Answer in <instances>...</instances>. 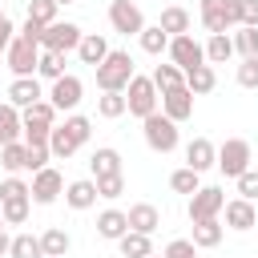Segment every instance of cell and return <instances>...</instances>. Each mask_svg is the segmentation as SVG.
Wrapping results in <instances>:
<instances>
[{
    "label": "cell",
    "mask_w": 258,
    "mask_h": 258,
    "mask_svg": "<svg viewBox=\"0 0 258 258\" xmlns=\"http://www.w3.org/2000/svg\"><path fill=\"white\" fill-rule=\"evenodd\" d=\"M89 133H93V121L81 117V113H73V117H64V125H52V133H48V153H52L56 161H69V157L89 141Z\"/></svg>",
    "instance_id": "obj_1"
},
{
    "label": "cell",
    "mask_w": 258,
    "mask_h": 258,
    "mask_svg": "<svg viewBox=\"0 0 258 258\" xmlns=\"http://www.w3.org/2000/svg\"><path fill=\"white\" fill-rule=\"evenodd\" d=\"M129 81H133V56L125 48H109V56L97 64V89L101 93H125Z\"/></svg>",
    "instance_id": "obj_2"
},
{
    "label": "cell",
    "mask_w": 258,
    "mask_h": 258,
    "mask_svg": "<svg viewBox=\"0 0 258 258\" xmlns=\"http://www.w3.org/2000/svg\"><path fill=\"white\" fill-rule=\"evenodd\" d=\"M198 12L210 36L226 28H242V0H198Z\"/></svg>",
    "instance_id": "obj_3"
},
{
    "label": "cell",
    "mask_w": 258,
    "mask_h": 258,
    "mask_svg": "<svg viewBox=\"0 0 258 258\" xmlns=\"http://www.w3.org/2000/svg\"><path fill=\"white\" fill-rule=\"evenodd\" d=\"M157 89H153V81L149 77H137L133 73V81L125 85V113H133V117H149V113H157Z\"/></svg>",
    "instance_id": "obj_4"
},
{
    "label": "cell",
    "mask_w": 258,
    "mask_h": 258,
    "mask_svg": "<svg viewBox=\"0 0 258 258\" xmlns=\"http://www.w3.org/2000/svg\"><path fill=\"white\" fill-rule=\"evenodd\" d=\"M141 133H145V145L153 153H173L177 149V125L165 117V113H149L141 121Z\"/></svg>",
    "instance_id": "obj_5"
},
{
    "label": "cell",
    "mask_w": 258,
    "mask_h": 258,
    "mask_svg": "<svg viewBox=\"0 0 258 258\" xmlns=\"http://www.w3.org/2000/svg\"><path fill=\"white\" fill-rule=\"evenodd\" d=\"M81 24H73V20H52L44 32H40V48L44 52H77V44H81Z\"/></svg>",
    "instance_id": "obj_6"
},
{
    "label": "cell",
    "mask_w": 258,
    "mask_h": 258,
    "mask_svg": "<svg viewBox=\"0 0 258 258\" xmlns=\"http://www.w3.org/2000/svg\"><path fill=\"white\" fill-rule=\"evenodd\" d=\"M226 177H238V173H246L250 169V141L246 137H226L222 145H218V161H214Z\"/></svg>",
    "instance_id": "obj_7"
},
{
    "label": "cell",
    "mask_w": 258,
    "mask_h": 258,
    "mask_svg": "<svg viewBox=\"0 0 258 258\" xmlns=\"http://www.w3.org/2000/svg\"><path fill=\"white\" fill-rule=\"evenodd\" d=\"M36 60H40V44H32V40H24V36H16V40L8 44V52H4V64H8L16 77H36Z\"/></svg>",
    "instance_id": "obj_8"
},
{
    "label": "cell",
    "mask_w": 258,
    "mask_h": 258,
    "mask_svg": "<svg viewBox=\"0 0 258 258\" xmlns=\"http://www.w3.org/2000/svg\"><path fill=\"white\" fill-rule=\"evenodd\" d=\"M109 24H113V32H121V36H137V32L145 28V16H141V8H137L133 0H113V4H109Z\"/></svg>",
    "instance_id": "obj_9"
},
{
    "label": "cell",
    "mask_w": 258,
    "mask_h": 258,
    "mask_svg": "<svg viewBox=\"0 0 258 258\" xmlns=\"http://www.w3.org/2000/svg\"><path fill=\"white\" fill-rule=\"evenodd\" d=\"M165 52H169V60H173V64H177L181 73H189V69L206 64V48H202V44H198V40H194L189 32H185V36H173Z\"/></svg>",
    "instance_id": "obj_10"
},
{
    "label": "cell",
    "mask_w": 258,
    "mask_h": 258,
    "mask_svg": "<svg viewBox=\"0 0 258 258\" xmlns=\"http://www.w3.org/2000/svg\"><path fill=\"white\" fill-rule=\"evenodd\" d=\"M28 194H32V202H36V206H52V202L64 194V177H60L52 165H44L40 173H32V185H28Z\"/></svg>",
    "instance_id": "obj_11"
},
{
    "label": "cell",
    "mask_w": 258,
    "mask_h": 258,
    "mask_svg": "<svg viewBox=\"0 0 258 258\" xmlns=\"http://www.w3.org/2000/svg\"><path fill=\"white\" fill-rule=\"evenodd\" d=\"M226 206V194L218 185H202L194 198H189V222H206V218H218Z\"/></svg>",
    "instance_id": "obj_12"
},
{
    "label": "cell",
    "mask_w": 258,
    "mask_h": 258,
    "mask_svg": "<svg viewBox=\"0 0 258 258\" xmlns=\"http://www.w3.org/2000/svg\"><path fill=\"white\" fill-rule=\"evenodd\" d=\"M81 93H85L81 77L64 73L60 81H52V93H48V101H52V109H56V113H69V109H77V105H81Z\"/></svg>",
    "instance_id": "obj_13"
},
{
    "label": "cell",
    "mask_w": 258,
    "mask_h": 258,
    "mask_svg": "<svg viewBox=\"0 0 258 258\" xmlns=\"http://www.w3.org/2000/svg\"><path fill=\"white\" fill-rule=\"evenodd\" d=\"M161 113L173 121V125H181V121H189L194 117V93L181 85V89H173V93H161Z\"/></svg>",
    "instance_id": "obj_14"
},
{
    "label": "cell",
    "mask_w": 258,
    "mask_h": 258,
    "mask_svg": "<svg viewBox=\"0 0 258 258\" xmlns=\"http://www.w3.org/2000/svg\"><path fill=\"white\" fill-rule=\"evenodd\" d=\"M36 101H44V93H40V81H36V77H16V81L8 85V105H16L20 113H24L28 105H36Z\"/></svg>",
    "instance_id": "obj_15"
},
{
    "label": "cell",
    "mask_w": 258,
    "mask_h": 258,
    "mask_svg": "<svg viewBox=\"0 0 258 258\" xmlns=\"http://www.w3.org/2000/svg\"><path fill=\"white\" fill-rule=\"evenodd\" d=\"M214 161H218V145H214L210 137H194V141L185 145V165H189L194 173H206Z\"/></svg>",
    "instance_id": "obj_16"
},
{
    "label": "cell",
    "mask_w": 258,
    "mask_h": 258,
    "mask_svg": "<svg viewBox=\"0 0 258 258\" xmlns=\"http://www.w3.org/2000/svg\"><path fill=\"white\" fill-rule=\"evenodd\" d=\"M222 214H226V226H230V230H250V226H258V210H254V202H246V198H230V202L222 206Z\"/></svg>",
    "instance_id": "obj_17"
},
{
    "label": "cell",
    "mask_w": 258,
    "mask_h": 258,
    "mask_svg": "<svg viewBox=\"0 0 258 258\" xmlns=\"http://www.w3.org/2000/svg\"><path fill=\"white\" fill-rule=\"evenodd\" d=\"M125 218H129V230H133V234H153V230L161 226V214H157V206H149V202L129 206Z\"/></svg>",
    "instance_id": "obj_18"
},
{
    "label": "cell",
    "mask_w": 258,
    "mask_h": 258,
    "mask_svg": "<svg viewBox=\"0 0 258 258\" xmlns=\"http://www.w3.org/2000/svg\"><path fill=\"white\" fill-rule=\"evenodd\" d=\"M89 169H93V181H97V177H113V173H121V153H117L113 145H101V149H93Z\"/></svg>",
    "instance_id": "obj_19"
},
{
    "label": "cell",
    "mask_w": 258,
    "mask_h": 258,
    "mask_svg": "<svg viewBox=\"0 0 258 258\" xmlns=\"http://www.w3.org/2000/svg\"><path fill=\"white\" fill-rule=\"evenodd\" d=\"M64 202H69L73 210H89V206H97V181H93V177L69 181V185H64Z\"/></svg>",
    "instance_id": "obj_20"
},
{
    "label": "cell",
    "mask_w": 258,
    "mask_h": 258,
    "mask_svg": "<svg viewBox=\"0 0 258 258\" xmlns=\"http://www.w3.org/2000/svg\"><path fill=\"white\" fill-rule=\"evenodd\" d=\"M97 234L109 238V242L125 238V234H129V218H125V210H101V214H97Z\"/></svg>",
    "instance_id": "obj_21"
},
{
    "label": "cell",
    "mask_w": 258,
    "mask_h": 258,
    "mask_svg": "<svg viewBox=\"0 0 258 258\" xmlns=\"http://www.w3.org/2000/svg\"><path fill=\"white\" fill-rule=\"evenodd\" d=\"M77 56H81L85 64H93V69H97V64L109 56V40H105L101 32H85V36H81V44H77Z\"/></svg>",
    "instance_id": "obj_22"
},
{
    "label": "cell",
    "mask_w": 258,
    "mask_h": 258,
    "mask_svg": "<svg viewBox=\"0 0 258 258\" xmlns=\"http://www.w3.org/2000/svg\"><path fill=\"white\" fill-rule=\"evenodd\" d=\"M24 137V121H20V109L16 105H0V145H12Z\"/></svg>",
    "instance_id": "obj_23"
},
{
    "label": "cell",
    "mask_w": 258,
    "mask_h": 258,
    "mask_svg": "<svg viewBox=\"0 0 258 258\" xmlns=\"http://www.w3.org/2000/svg\"><path fill=\"white\" fill-rule=\"evenodd\" d=\"M157 28H161L169 40H173V36H185V32H189V12H185V8H177V4H169V8H161Z\"/></svg>",
    "instance_id": "obj_24"
},
{
    "label": "cell",
    "mask_w": 258,
    "mask_h": 258,
    "mask_svg": "<svg viewBox=\"0 0 258 258\" xmlns=\"http://www.w3.org/2000/svg\"><path fill=\"white\" fill-rule=\"evenodd\" d=\"M222 234H226V226L218 222V218H206V222H194V246L198 250H214L218 242H222Z\"/></svg>",
    "instance_id": "obj_25"
},
{
    "label": "cell",
    "mask_w": 258,
    "mask_h": 258,
    "mask_svg": "<svg viewBox=\"0 0 258 258\" xmlns=\"http://www.w3.org/2000/svg\"><path fill=\"white\" fill-rule=\"evenodd\" d=\"M214 85H218V73H214V64H198V69H189V73H185V89H189L194 97H206V93H214Z\"/></svg>",
    "instance_id": "obj_26"
},
{
    "label": "cell",
    "mask_w": 258,
    "mask_h": 258,
    "mask_svg": "<svg viewBox=\"0 0 258 258\" xmlns=\"http://www.w3.org/2000/svg\"><path fill=\"white\" fill-rule=\"evenodd\" d=\"M69 234L60 230V226H48L44 234H40V250H44V258H69Z\"/></svg>",
    "instance_id": "obj_27"
},
{
    "label": "cell",
    "mask_w": 258,
    "mask_h": 258,
    "mask_svg": "<svg viewBox=\"0 0 258 258\" xmlns=\"http://www.w3.org/2000/svg\"><path fill=\"white\" fill-rule=\"evenodd\" d=\"M149 81H153V89H157V93H173V89H181V85H185V73H181L177 64H157Z\"/></svg>",
    "instance_id": "obj_28"
},
{
    "label": "cell",
    "mask_w": 258,
    "mask_h": 258,
    "mask_svg": "<svg viewBox=\"0 0 258 258\" xmlns=\"http://www.w3.org/2000/svg\"><path fill=\"white\" fill-rule=\"evenodd\" d=\"M202 48H206V64H226V60L234 56V40H230L226 32H218V36H210V40H206Z\"/></svg>",
    "instance_id": "obj_29"
},
{
    "label": "cell",
    "mask_w": 258,
    "mask_h": 258,
    "mask_svg": "<svg viewBox=\"0 0 258 258\" xmlns=\"http://www.w3.org/2000/svg\"><path fill=\"white\" fill-rule=\"evenodd\" d=\"M0 165H4L8 173H20V169L28 165V145H24V141H12V145H0Z\"/></svg>",
    "instance_id": "obj_30"
},
{
    "label": "cell",
    "mask_w": 258,
    "mask_h": 258,
    "mask_svg": "<svg viewBox=\"0 0 258 258\" xmlns=\"http://www.w3.org/2000/svg\"><path fill=\"white\" fill-rule=\"evenodd\" d=\"M169 189H173V194H189V198H194V194L202 189V173H194L189 165H181V169H173V173H169Z\"/></svg>",
    "instance_id": "obj_31"
},
{
    "label": "cell",
    "mask_w": 258,
    "mask_h": 258,
    "mask_svg": "<svg viewBox=\"0 0 258 258\" xmlns=\"http://www.w3.org/2000/svg\"><path fill=\"white\" fill-rule=\"evenodd\" d=\"M117 246H121V254L125 258H149L153 254V242H149V234H125V238H117Z\"/></svg>",
    "instance_id": "obj_32"
},
{
    "label": "cell",
    "mask_w": 258,
    "mask_h": 258,
    "mask_svg": "<svg viewBox=\"0 0 258 258\" xmlns=\"http://www.w3.org/2000/svg\"><path fill=\"white\" fill-rule=\"evenodd\" d=\"M137 40H141V48H145L149 56H161V52L169 48V36H165V32H161L157 24H145V28L137 32Z\"/></svg>",
    "instance_id": "obj_33"
},
{
    "label": "cell",
    "mask_w": 258,
    "mask_h": 258,
    "mask_svg": "<svg viewBox=\"0 0 258 258\" xmlns=\"http://www.w3.org/2000/svg\"><path fill=\"white\" fill-rule=\"evenodd\" d=\"M28 210H32V198L0 202V218H4V226H24V222H28Z\"/></svg>",
    "instance_id": "obj_34"
},
{
    "label": "cell",
    "mask_w": 258,
    "mask_h": 258,
    "mask_svg": "<svg viewBox=\"0 0 258 258\" xmlns=\"http://www.w3.org/2000/svg\"><path fill=\"white\" fill-rule=\"evenodd\" d=\"M36 77H44V81H60V77H64V56H60V52H44V48H40Z\"/></svg>",
    "instance_id": "obj_35"
},
{
    "label": "cell",
    "mask_w": 258,
    "mask_h": 258,
    "mask_svg": "<svg viewBox=\"0 0 258 258\" xmlns=\"http://www.w3.org/2000/svg\"><path fill=\"white\" fill-rule=\"evenodd\" d=\"M8 254H12V258H44V250H40V238H36V234H16V238H12V246H8Z\"/></svg>",
    "instance_id": "obj_36"
},
{
    "label": "cell",
    "mask_w": 258,
    "mask_h": 258,
    "mask_svg": "<svg viewBox=\"0 0 258 258\" xmlns=\"http://www.w3.org/2000/svg\"><path fill=\"white\" fill-rule=\"evenodd\" d=\"M97 113H101L105 121H117V117L125 113V93H101V97H97Z\"/></svg>",
    "instance_id": "obj_37"
},
{
    "label": "cell",
    "mask_w": 258,
    "mask_h": 258,
    "mask_svg": "<svg viewBox=\"0 0 258 258\" xmlns=\"http://www.w3.org/2000/svg\"><path fill=\"white\" fill-rule=\"evenodd\" d=\"M28 20L40 24V28H48L56 20V4L52 0H28Z\"/></svg>",
    "instance_id": "obj_38"
},
{
    "label": "cell",
    "mask_w": 258,
    "mask_h": 258,
    "mask_svg": "<svg viewBox=\"0 0 258 258\" xmlns=\"http://www.w3.org/2000/svg\"><path fill=\"white\" fill-rule=\"evenodd\" d=\"M234 40V52H242V56H258V28H238V36H230Z\"/></svg>",
    "instance_id": "obj_39"
},
{
    "label": "cell",
    "mask_w": 258,
    "mask_h": 258,
    "mask_svg": "<svg viewBox=\"0 0 258 258\" xmlns=\"http://www.w3.org/2000/svg\"><path fill=\"white\" fill-rule=\"evenodd\" d=\"M20 117H24V121H40V125H56V109H52V101H36V105H28Z\"/></svg>",
    "instance_id": "obj_40"
},
{
    "label": "cell",
    "mask_w": 258,
    "mask_h": 258,
    "mask_svg": "<svg viewBox=\"0 0 258 258\" xmlns=\"http://www.w3.org/2000/svg\"><path fill=\"white\" fill-rule=\"evenodd\" d=\"M121 194H125V173H113V177H97V198L113 202V198H121Z\"/></svg>",
    "instance_id": "obj_41"
},
{
    "label": "cell",
    "mask_w": 258,
    "mask_h": 258,
    "mask_svg": "<svg viewBox=\"0 0 258 258\" xmlns=\"http://www.w3.org/2000/svg\"><path fill=\"white\" fill-rule=\"evenodd\" d=\"M16 198H32V194H28V181H20L16 173H8L0 181V202H16Z\"/></svg>",
    "instance_id": "obj_42"
},
{
    "label": "cell",
    "mask_w": 258,
    "mask_h": 258,
    "mask_svg": "<svg viewBox=\"0 0 258 258\" xmlns=\"http://www.w3.org/2000/svg\"><path fill=\"white\" fill-rule=\"evenodd\" d=\"M20 121H24V117H20ZM48 133H52V125L24 121V145H48Z\"/></svg>",
    "instance_id": "obj_43"
},
{
    "label": "cell",
    "mask_w": 258,
    "mask_h": 258,
    "mask_svg": "<svg viewBox=\"0 0 258 258\" xmlns=\"http://www.w3.org/2000/svg\"><path fill=\"white\" fill-rule=\"evenodd\" d=\"M238 85H242V89H258V56H242V64H238Z\"/></svg>",
    "instance_id": "obj_44"
},
{
    "label": "cell",
    "mask_w": 258,
    "mask_h": 258,
    "mask_svg": "<svg viewBox=\"0 0 258 258\" xmlns=\"http://www.w3.org/2000/svg\"><path fill=\"white\" fill-rule=\"evenodd\" d=\"M234 181H238V198H246V202L258 198V169H246V173H238Z\"/></svg>",
    "instance_id": "obj_45"
},
{
    "label": "cell",
    "mask_w": 258,
    "mask_h": 258,
    "mask_svg": "<svg viewBox=\"0 0 258 258\" xmlns=\"http://www.w3.org/2000/svg\"><path fill=\"white\" fill-rule=\"evenodd\" d=\"M161 258H198V246L189 242V238H173L169 246H165V254Z\"/></svg>",
    "instance_id": "obj_46"
},
{
    "label": "cell",
    "mask_w": 258,
    "mask_h": 258,
    "mask_svg": "<svg viewBox=\"0 0 258 258\" xmlns=\"http://www.w3.org/2000/svg\"><path fill=\"white\" fill-rule=\"evenodd\" d=\"M52 161V153H48V145H28V165L24 169H32V173H40L44 165Z\"/></svg>",
    "instance_id": "obj_47"
},
{
    "label": "cell",
    "mask_w": 258,
    "mask_h": 258,
    "mask_svg": "<svg viewBox=\"0 0 258 258\" xmlns=\"http://www.w3.org/2000/svg\"><path fill=\"white\" fill-rule=\"evenodd\" d=\"M242 24L258 28V0H242Z\"/></svg>",
    "instance_id": "obj_48"
},
{
    "label": "cell",
    "mask_w": 258,
    "mask_h": 258,
    "mask_svg": "<svg viewBox=\"0 0 258 258\" xmlns=\"http://www.w3.org/2000/svg\"><path fill=\"white\" fill-rule=\"evenodd\" d=\"M12 32H16V28H12V20H8V16H4V20H0V56H4V52H8V44H12V40H16V36H12Z\"/></svg>",
    "instance_id": "obj_49"
},
{
    "label": "cell",
    "mask_w": 258,
    "mask_h": 258,
    "mask_svg": "<svg viewBox=\"0 0 258 258\" xmlns=\"http://www.w3.org/2000/svg\"><path fill=\"white\" fill-rule=\"evenodd\" d=\"M40 32H44V28H40V24H32V20H24V28H20V36H24V40H32V44H40Z\"/></svg>",
    "instance_id": "obj_50"
},
{
    "label": "cell",
    "mask_w": 258,
    "mask_h": 258,
    "mask_svg": "<svg viewBox=\"0 0 258 258\" xmlns=\"http://www.w3.org/2000/svg\"><path fill=\"white\" fill-rule=\"evenodd\" d=\"M8 246H12V238L4 234V226H0V254H8Z\"/></svg>",
    "instance_id": "obj_51"
},
{
    "label": "cell",
    "mask_w": 258,
    "mask_h": 258,
    "mask_svg": "<svg viewBox=\"0 0 258 258\" xmlns=\"http://www.w3.org/2000/svg\"><path fill=\"white\" fill-rule=\"evenodd\" d=\"M52 4H56V8H60V4H77V0H52Z\"/></svg>",
    "instance_id": "obj_52"
},
{
    "label": "cell",
    "mask_w": 258,
    "mask_h": 258,
    "mask_svg": "<svg viewBox=\"0 0 258 258\" xmlns=\"http://www.w3.org/2000/svg\"><path fill=\"white\" fill-rule=\"evenodd\" d=\"M149 258H161V254H149Z\"/></svg>",
    "instance_id": "obj_53"
},
{
    "label": "cell",
    "mask_w": 258,
    "mask_h": 258,
    "mask_svg": "<svg viewBox=\"0 0 258 258\" xmlns=\"http://www.w3.org/2000/svg\"><path fill=\"white\" fill-rule=\"evenodd\" d=\"M0 20H4V8H0Z\"/></svg>",
    "instance_id": "obj_54"
},
{
    "label": "cell",
    "mask_w": 258,
    "mask_h": 258,
    "mask_svg": "<svg viewBox=\"0 0 258 258\" xmlns=\"http://www.w3.org/2000/svg\"><path fill=\"white\" fill-rule=\"evenodd\" d=\"M0 226H4V218H0Z\"/></svg>",
    "instance_id": "obj_55"
}]
</instances>
